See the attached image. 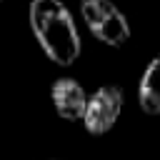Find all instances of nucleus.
<instances>
[{
	"label": "nucleus",
	"mask_w": 160,
	"mask_h": 160,
	"mask_svg": "<svg viewBox=\"0 0 160 160\" xmlns=\"http://www.w3.org/2000/svg\"><path fill=\"white\" fill-rule=\"evenodd\" d=\"M28 18H30L32 35L38 38L40 48L45 50V55L52 62L68 68L78 60L82 42H80L75 20H72L70 10L65 8V2H60V0H32Z\"/></svg>",
	"instance_id": "1"
},
{
	"label": "nucleus",
	"mask_w": 160,
	"mask_h": 160,
	"mask_svg": "<svg viewBox=\"0 0 160 160\" xmlns=\"http://www.w3.org/2000/svg\"><path fill=\"white\" fill-rule=\"evenodd\" d=\"M122 102H125V95L118 85H102L98 88L92 95H88V105H85V115H82V125L90 135H105L120 110H122Z\"/></svg>",
	"instance_id": "2"
},
{
	"label": "nucleus",
	"mask_w": 160,
	"mask_h": 160,
	"mask_svg": "<svg viewBox=\"0 0 160 160\" xmlns=\"http://www.w3.org/2000/svg\"><path fill=\"white\" fill-rule=\"evenodd\" d=\"M50 100L55 112L62 120H82L85 105H88V92L75 78H58L50 88Z\"/></svg>",
	"instance_id": "3"
},
{
	"label": "nucleus",
	"mask_w": 160,
	"mask_h": 160,
	"mask_svg": "<svg viewBox=\"0 0 160 160\" xmlns=\"http://www.w3.org/2000/svg\"><path fill=\"white\" fill-rule=\"evenodd\" d=\"M138 102L148 115H160V55L152 58L138 85Z\"/></svg>",
	"instance_id": "4"
},
{
	"label": "nucleus",
	"mask_w": 160,
	"mask_h": 160,
	"mask_svg": "<svg viewBox=\"0 0 160 160\" xmlns=\"http://www.w3.org/2000/svg\"><path fill=\"white\" fill-rule=\"evenodd\" d=\"M92 35L108 45H122L128 38H130V22L128 18L115 8L105 20L98 22V28H92Z\"/></svg>",
	"instance_id": "5"
},
{
	"label": "nucleus",
	"mask_w": 160,
	"mask_h": 160,
	"mask_svg": "<svg viewBox=\"0 0 160 160\" xmlns=\"http://www.w3.org/2000/svg\"><path fill=\"white\" fill-rule=\"evenodd\" d=\"M115 10V5L110 0H80V12H82V20L88 22V28H98L100 20H105L110 12Z\"/></svg>",
	"instance_id": "6"
}]
</instances>
